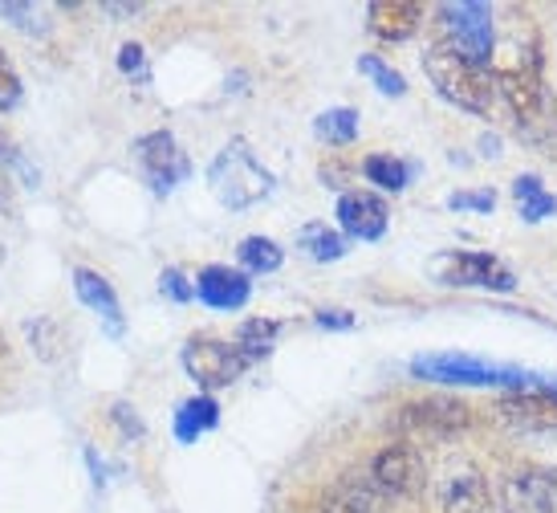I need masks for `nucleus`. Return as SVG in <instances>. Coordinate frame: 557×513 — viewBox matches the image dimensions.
Masks as SVG:
<instances>
[{"label": "nucleus", "mask_w": 557, "mask_h": 513, "mask_svg": "<svg viewBox=\"0 0 557 513\" xmlns=\"http://www.w3.org/2000/svg\"><path fill=\"white\" fill-rule=\"evenodd\" d=\"M131 156L139 163L143 184L151 187L156 196H171L180 184L191 180V159L180 151V143L171 131H147L131 143Z\"/></svg>", "instance_id": "obj_8"}, {"label": "nucleus", "mask_w": 557, "mask_h": 513, "mask_svg": "<svg viewBox=\"0 0 557 513\" xmlns=\"http://www.w3.org/2000/svg\"><path fill=\"white\" fill-rule=\"evenodd\" d=\"M208 187H212L220 208L248 212V208H257V204H264L277 192V175L264 168L261 156L252 151V143L236 135L208 163Z\"/></svg>", "instance_id": "obj_1"}, {"label": "nucleus", "mask_w": 557, "mask_h": 513, "mask_svg": "<svg viewBox=\"0 0 557 513\" xmlns=\"http://www.w3.org/2000/svg\"><path fill=\"white\" fill-rule=\"evenodd\" d=\"M236 261L248 278H264V273H277L285 265V249H281L273 236H245L236 245Z\"/></svg>", "instance_id": "obj_22"}, {"label": "nucleus", "mask_w": 557, "mask_h": 513, "mask_svg": "<svg viewBox=\"0 0 557 513\" xmlns=\"http://www.w3.org/2000/svg\"><path fill=\"white\" fill-rule=\"evenodd\" d=\"M281 339V322L277 318H248V322H240V330H236V351L248 358V367L252 363H261V358L273 355V346H277Z\"/></svg>", "instance_id": "obj_21"}, {"label": "nucleus", "mask_w": 557, "mask_h": 513, "mask_svg": "<svg viewBox=\"0 0 557 513\" xmlns=\"http://www.w3.org/2000/svg\"><path fill=\"white\" fill-rule=\"evenodd\" d=\"M297 249L306 253L310 261L330 265V261H342V257L350 253V241H346L338 229H330L325 220H310V224L297 229Z\"/></svg>", "instance_id": "obj_19"}, {"label": "nucleus", "mask_w": 557, "mask_h": 513, "mask_svg": "<svg viewBox=\"0 0 557 513\" xmlns=\"http://www.w3.org/2000/svg\"><path fill=\"white\" fill-rule=\"evenodd\" d=\"M493 420L521 436H554L557 440V400L545 391H509L493 400Z\"/></svg>", "instance_id": "obj_12"}, {"label": "nucleus", "mask_w": 557, "mask_h": 513, "mask_svg": "<svg viewBox=\"0 0 557 513\" xmlns=\"http://www.w3.org/2000/svg\"><path fill=\"white\" fill-rule=\"evenodd\" d=\"M102 13L107 16H139L143 4H102Z\"/></svg>", "instance_id": "obj_36"}, {"label": "nucleus", "mask_w": 557, "mask_h": 513, "mask_svg": "<svg viewBox=\"0 0 557 513\" xmlns=\"http://www.w3.org/2000/svg\"><path fill=\"white\" fill-rule=\"evenodd\" d=\"M411 375L423 383H444V388H488V391H533V371L521 367H505V363H488L468 351H432V355L411 358Z\"/></svg>", "instance_id": "obj_2"}, {"label": "nucleus", "mask_w": 557, "mask_h": 513, "mask_svg": "<svg viewBox=\"0 0 557 513\" xmlns=\"http://www.w3.org/2000/svg\"><path fill=\"white\" fill-rule=\"evenodd\" d=\"M355 65H358V74L371 82V86L383 94V98H403V94H407V78H403L395 65L383 62V58H374V53H362Z\"/></svg>", "instance_id": "obj_25"}, {"label": "nucleus", "mask_w": 557, "mask_h": 513, "mask_svg": "<svg viewBox=\"0 0 557 513\" xmlns=\"http://www.w3.org/2000/svg\"><path fill=\"white\" fill-rule=\"evenodd\" d=\"M362 175H367V184H374L379 192H407L411 180H416V163H407V159L391 156V151H374V156L362 159Z\"/></svg>", "instance_id": "obj_20"}, {"label": "nucleus", "mask_w": 557, "mask_h": 513, "mask_svg": "<svg viewBox=\"0 0 557 513\" xmlns=\"http://www.w3.org/2000/svg\"><path fill=\"white\" fill-rule=\"evenodd\" d=\"M367 473L391 501L416 498L419 489H428V461H423V449L411 440H391L387 449H379L367 461Z\"/></svg>", "instance_id": "obj_9"}, {"label": "nucleus", "mask_w": 557, "mask_h": 513, "mask_svg": "<svg viewBox=\"0 0 557 513\" xmlns=\"http://www.w3.org/2000/svg\"><path fill=\"white\" fill-rule=\"evenodd\" d=\"M25 339H29L33 355L41 358V363L62 358L65 330H62V322H58V318H29V322H25Z\"/></svg>", "instance_id": "obj_24"}, {"label": "nucleus", "mask_w": 557, "mask_h": 513, "mask_svg": "<svg viewBox=\"0 0 557 513\" xmlns=\"http://www.w3.org/2000/svg\"><path fill=\"white\" fill-rule=\"evenodd\" d=\"M180 363H184L187 379L212 395L220 388H233L236 379L248 371V358L236 351V342L212 339V334H191L180 351Z\"/></svg>", "instance_id": "obj_7"}, {"label": "nucleus", "mask_w": 557, "mask_h": 513, "mask_svg": "<svg viewBox=\"0 0 557 513\" xmlns=\"http://www.w3.org/2000/svg\"><path fill=\"white\" fill-rule=\"evenodd\" d=\"M212 428H220V404H216V395H203V391H196L191 400H184L180 412H175V420H171V432H175L180 444H196V440L208 436Z\"/></svg>", "instance_id": "obj_18"}, {"label": "nucleus", "mask_w": 557, "mask_h": 513, "mask_svg": "<svg viewBox=\"0 0 557 513\" xmlns=\"http://www.w3.org/2000/svg\"><path fill=\"white\" fill-rule=\"evenodd\" d=\"M391 498L371 481L367 468H350L334 481L325 485L318 501H313V513H387Z\"/></svg>", "instance_id": "obj_13"}, {"label": "nucleus", "mask_w": 557, "mask_h": 513, "mask_svg": "<svg viewBox=\"0 0 557 513\" xmlns=\"http://www.w3.org/2000/svg\"><path fill=\"white\" fill-rule=\"evenodd\" d=\"M358 110L355 107H330L313 119V139L325 147H350L358 139Z\"/></svg>", "instance_id": "obj_23"}, {"label": "nucleus", "mask_w": 557, "mask_h": 513, "mask_svg": "<svg viewBox=\"0 0 557 513\" xmlns=\"http://www.w3.org/2000/svg\"><path fill=\"white\" fill-rule=\"evenodd\" d=\"M21 98H25V86H21V74H16V65L4 58V49H0V110H16L21 107Z\"/></svg>", "instance_id": "obj_29"}, {"label": "nucleus", "mask_w": 557, "mask_h": 513, "mask_svg": "<svg viewBox=\"0 0 557 513\" xmlns=\"http://www.w3.org/2000/svg\"><path fill=\"white\" fill-rule=\"evenodd\" d=\"M110 420L119 424V432H123L126 440H143V436H147V424H143L139 407H131L126 400H119V404L110 407Z\"/></svg>", "instance_id": "obj_31"}, {"label": "nucleus", "mask_w": 557, "mask_h": 513, "mask_svg": "<svg viewBox=\"0 0 557 513\" xmlns=\"http://www.w3.org/2000/svg\"><path fill=\"white\" fill-rule=\"evenodd\" d=\"M334 217H338V233L346 236V241H362V245L383 241L391 229L387 200L374 196V192H342Z\"/></svg>", "instance_id": "obj_14"}, {"label": "nucleus", "mask_w": 557, "mask_h": 513, "mask_svg": "<svg viewBox=\"0 0 557 513\" xmlns=\"http://www.w3.org/2000/svg\"><path fill=\"white\" fill-rule=\"evenodd\" d=\"M496 510L500 513H557V468L525 465L505 473L496 489Z\"/></svg>", "instance_id": "obj_10"}, {"label": "nucleus", "mask_w": 557, "mask_h": 513, "mask_svg": "<svg viewBox=\"0 0 557 513\" xmlns=\"http://www.w3.org/2000/svg\"><path fill=\"white\" fill-rule=\"evenodd\" d=\"M0 16H4L9 25H16V29H25V33L41 29V13H37L33 4H25V0H4V4H0Z\"/></svg>", "instance_id": "obj_30"}, {"label": "nucleus", "mask_w": 557, "mask_h": 513, "mask_svg": "<svg viewBox=\"0 0 557 513\" xmlns=\"http://www.w3.org/2000/svg\"><path fill=\"white\" fill-rule=\"evenodd\" d=\"M86 461H90V468H94V485H102V481H107V468L98 465V452L86 449Z\"/></svg>", "instance_id": "obj_38"}, {"label": "nucleus", "mask_w": 557, "mask_h": 513, "mask_svg": "<svg viewBox=\"0 0 557 513\" xmlns=\"http://www.w3.org/2000/svg\"><path fill=\"white\" fill-rule=\"evenodd\" d=\"M313 327L318 330H355L358 318L350 310H318L313 314Z\"/></svg>", "instance_id": "obj_33"}, {"label": "nucleus", "mask_w": 557, "mask_h": 513, "mask_svg": "<svg viewBox=\"0 0 557 513\" xmlns=\"http://www.w3.org/2000/svg\"><path fill=\"white\" fill-rule=\"evenodd\" d=\"M537 192H545L542 175H533V171H521L517 180H512V200H525V196H537Z\"/></svg>", "instance_id": "obj_34"}, {"label": "nucleus", "mask_w": 557, "mask_h": 513, "mask_svg": "<svg viewBox=\"0 0 557 513\" xmlns=\"http://www.w3.org/2000/svg\"><path fill=\"white\" fill-rule=\"evenodd\" d=\"M70 278H74V294H78V302L86 306V310H94V318L102 322V330H107L110 339H123L126 314H123L119 294H114V285H110L98 269H86V265H78Z\"/></svg>", "instance_id": "obj_16"}, {"label": "nucleus", "mask_w": 557, "mask_h": 513, "mask_svg": "<svg viewBox=\"0 0 557 513\" xmlns=\"http://www.w3.org/2000/svg\"><path fill=\"white\" fill-rule=\"evenodd\" d=\"M476 424L472 407L465 400H451V395H423V400H407V404L395 407L391 416V428L411 440V444H423V440H451V436L468 432Z\"/></svg>", "instance_id": "obj_5"}, {"label": "nucleus", "mask_w": 557, "mask_h": 513, "mask_svg": "<svg viewBox=\"0 0 557 513\" xmlns=\"http://www.w3.org/2000/svg\"><path fill=\"white\" fill-rule=\"evenodd\" d=\"M196 297L208 310L236 314L245 310L248 297H252V278L245 269H233V265H203L196 273Z\"/></svg>", "instance_id": "obj_15"}, {"label": "nucleus", "mask_w": 557, "mask_h": 513, "mask_svg": "<svg viewBox=\"0 0 557 513\" xmlns=\"http://www.w3.org/2000/svg\"><path fill=\"white\" fill-rule=\"evenodd\" d=\"M451 212H476V217H488L496 208V192L493 187H460L444 200Z\"/></svg>", "instance_id": "obj_26"}, {"label": "nucleus", "mask_w": 557, "mask_h": 513, "mask_svg": "<svg viewBox=\"0 0 557 513\" xmlns=\"http://www.w3.org/2000/svg\"><path fill=\"white\" fill-rule=\"evenodd\" d=\"M423 25V4L416 0H371L367 4V29L379 41H407Z\"/></svg>", "instance_id": "obj_17"}, {"label": "nucleus", "mask_w": 557, "mask_h": 513, "mask_svg": "<svg viewBox=\"0 0 557 513\" xmlns=\"http://www.w3.org/2000/svg\"><path fill=\"white\" fill-rule=\"evenodd\" d=\"M432 278L448 290H488V294H512L517 273L484 249H444L432 257Z\"/></svg>", "instance_id": "obj_6"}, {"label": "nucleus", "mask_w": 557, "mask_h": 513, "mask_svg": "<svg viewBox=\"0 0 557 513\" xmlns=\"http://www.w3.org/2000/svg\"><path fill=\"white\" fill-rule=\"evenodd\" d=\"M517 217L525 220V224H542V220L557 217V196L545 187L537 196H525V200H517Z\"/></svg>", "instance_id": "obj_28"}, {"label": "nucleus", "mask_w": 557, "mask_h": 513, "mask_svg": "<svg viewBox=\"0 0 557 513\" xmlns=\"http://www.w3.org/2000/svg\"><path fill=\"white\" fill-rule=\"evenodd\" d=\"M432 513H496L493 485L472 465L448 468L432 481Z\"/></svg>", "instance_id": "obj_11"}, {"label": "nucleus", "mask_w": 557, "mask_h": 513, "mask_svg": "<svg viewBox=\"0 0 557 513\" xmlns=\"http://www.w3.org/2000/svg\"><path fill=\"white\" fill-rule=\"evenodd\" d=\"M423 74L432 82V90L456 110H468V114H488L493 102L500 98L496 90V70L493 65H476L451 53L448 46L435 41L428 53H423Z\"/></svg>", "instance_id": "obj_3"}, {"label": "nucleus", "mask_w": 557, "mask_h": 513, "mask_svg": "<svg viewBox=\"0 0 557 513\" xmlns=\"http://www.w3.org/2000/svg\"><path fill=\"white\" fill-rule=\"evenodd\" d=\"M159 294L175 302V306H187V302H196V278H187L180 265H168L159 273Z\"/></svg>", "instance_id": "obj_27"}, {"label": "nucleus", "mask_w": 557, "mask_h": 513, "mask_svg": "<svg viewBox=\"0 0 557 513\" xmlns=\"http://www.w3.org/2000/svg\"><path fill=\"white\" fill-rule=\"evenodd\" d=\"M480 147H484V156H488V159H500V156H505V151H500V139H496V135H484V139H480Z\"/></svg>", "instance_id": "obj_37"}, {"label": "nucleus", "mask_w": 557, "mask_h": 513, "mask_svg": "<svg viewBox=\"0 0 557 513\" xmlns=\"http://www.w3.org/2000/svg\"><path fill=\"white\" fill-rule=\"evenodd\" d=\"M435 33L440 46L460 53L476 65H493L496 58V21L493 9L480 0H448L435 9Z\"/></svg>", "instance_id": "obj_4"}, {"label": "nucleus", "mask_w": 557, "mask_h": 513, "mask_svg": "<svg viewBox=\"0 0 557 513\" xmlns=\"http://www.w3.org/2000/svg\"><path fill=\"white\" fill-rule=\"evenodd\" d=\"M0 212H9V217L16 212L13 187H9V175H4V171H0Z\"/></svg>", "instance_id": "obj_35"}, {"label": "nucleus", "mask_w": 557, "mask_h": 513, "mask_svg": "<svg viewBox=\"0 0 557 513\" xmlns=\"http://www.w3.org/2000/svg\"><path fill=\"white\" fill-rule=\"evenodd\" d=\"M119 70H123L126 78L147 82V49H143L139 41H126V46L119 49Z\"/></svg>", "instance_id": "obj_32"}]
</instances>
